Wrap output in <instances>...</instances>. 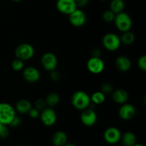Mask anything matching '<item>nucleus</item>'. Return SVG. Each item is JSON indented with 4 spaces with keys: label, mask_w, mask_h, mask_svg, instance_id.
<instances>
[{
    "label": "nucleus",
    "mask_w": 146,
    "mask_h": 146,
    "mask_svg": "<svg viewBox=\"0 0 146 146\" xmlns=\"http://www.w3.org/2000/svg\"><path fill=\"white\" fill-rule=\"evenodd\" d=\"M39 116L41 123L46 126H52L56 122V113L52 108L50 107H46L43 111H41Z\"/></svg>",
    "instance_id": "nucleus-7"
},
{
    "label": "nucleus",
    "mask_w": 146,
    "mask_h": 146,
    "mask_svg": "<svg viewBox=\"0 0 146 146\" xmlns=\"http://www.w3.org/2000/svg\"><path fill=\"white\" fill-rule=\"evenodd\" d=\"M121 131L115 127H110L107 128L104 133V140L109 144L117 143L121 140Z\"/></svg>",
    "instance_id": "nucleus-13"
},
{
    "label": "nucleus",
    "mask_w": 146,
    "mask_h": 146,
    "mask_svg": "<svg viewBox=\"0 0 146 146\" xmlns=\"http://www.w3.org/2000/svg\"><path fill=\"white\" fill-rule=\"evenodd\" d=\"M121 38V44H123L125 45H131L132 44H133V42L135 40V36L132 31H125V32H123V34L121 35V36L120 37Z\"/></svg>",
    "instance_id": "nucleus-22"
},
{
    "label": "nucleus",
    "mask_w": 146,
    "mask_h": 146,
    "mask_svg": "<svg viewBox=\"0 0 146 146\" xmlns=\"http://www.w3.org/2000/svg\"><path fill=\"white\" fill-rule=\"evenodd\" d=\"M115 14L111 10L108 9L104 11L102 14V19L106 23H111L114 21L115 19Z\"/></svg>",
    "instance_id": "nucleus-24"
},
{
    "label": "nucleus",
    "mask_w": 146,
    "mask_h": 146,
    "mask_svg": "<svg viewBox=\"0 0 146 146\" xmlns=\"http://www.w3.org/2000/svg\"><path fill=\"white\" fill-rule=\"evenodd\" d=\"M9 134V128L7 127V125H3L2 128H1V131L0 132V138H5Z\"/></svg>",
    "instance_id": "nucleus-32"
},
{
    "label": "nucleus",
    "mask_w": 146,
    "mask_h": 146,
    "mask_svg": "<svg viewBox=\"0 0 146 146\" xmlns=\"http://www.w3.org/2000/svg\"><path fill=\"white\" fill-rule=\"evenodd\" d=\"M133 146H145V145H143V144H136L135 143V145H133Z\"/></svg>",
    "instance_id": "nucleus-37"
},
{
    "label": "nucleus",
    "mask_w": 146,
    "mask_h": 146,
    "mask_svg": "<svg viewBox=\"0 0 146 146\" xmlns=\"http://www.w3.org/2000/svg\"><path fill=\"white\" fill-rule=\"evenodd\" d=\"M138 68L143 71H145L146 70V56L145 55H143L138 58Z\"/></svg>",
    "instance_id": "nucleus-28"
},
{
    "label": "nucleus",
    "mask_w": 146,
    "mask_h": 146,
    "mask_svg": "<svg viewBox=\"0 0 146 146\" xmlns=\"http://www.w3.org/2000/svg\"><path fill=\"white\" fill-rule=\"evenodd\" d=\"M21 119H20L18 115H16L15 116H14V118L12 119V121H11V123H10L9 125H10V126H11V127H17V126H19L20 124H21Z\"/></svg>",
    "instance_id": "nucleus-31"
},
{
    "label": "nucleus",
    "mask_w": 146,
    "mask_h": 146,
    "mask_svg": "<svg viewBox=\"0 0 146 146\" xmlns=\"http://www.w3.org/2000/svg\"><path fill=\"white\" fill-rule=\"evenodd\" d=\"M63 146H76V145H75L74 144H72V143H66L65 145Z\"/></svg>",
    "instance_id": "nucleus-35"
},
{
    "label": "nucleus",
    "mask_w": 146,
    "mask_h": 146,
    "mask_svg": "<svg viewBox=\"0 0 146 146\" xmlns=\"http://www.w3.org/2000/svg\"><path fill=\"white\" fill-rule=\"evenodd\" d=\"M100 1H107V0H100Z\"/></svg>",
    "instance_id": "nucleus-39"
},
{
    "label": "nucleus",
    "mask_w": 146,
    "mask_h": 146,
    "mask_svg": "<svg viewBox=\"0 0 146 146\" xmlns=\"http://www.w3.org/2000/svg\"><path fill=\"white\" fill-rule=\"evenodd\" d=\"M50 78H51V79L52 80V81H60V79H61V74H60L59 71H56V69L53 70V71H50Z\"/></svg>",
    "instance_id": "nucleus-29"
},
{
    "label": "nucleus",
    "mask_w": 146,
    "mask_h": 146,
    "mask_svg": "<svg viewBox=\"0 0 146 146\" xmlns=\"http://www.w3.org/2000/svg\"><path fill=\"white\" fill-rule=\"evenodd\" d=\"M81 121L84 125L88 127L93 126L96 124L97 121V114L94 110L92 108H87L81 111Z\"/></svg>",
    "instance_id": "nucleus-11"
},
{
    "label": "nucleus",
    "mask_w": 146,
    "mask_h": 146,
    "mask_svg": "<svg viewBox=\"0 0 146 146\" xmlns=\"http://www.w3.org/2000/svg\"><path fill=\"white\" fill-rule=\"evenodd\" d=\"M31 108H32L31 104L29 100L21 99L17 101L14 108H15L16 111H17L19 113L27 114L28 113Z\"/></svg>",
    "instance_id": "nucleus-17"
},
{
    "label": "nucleus",
    "mask_w": 146,
    "mask_h": 146,
    "mask_svg": "<svg viewBox=\"0 0 146 146\" xmlns=\"http://www.w3.org/2000/svg\"><path fill=\"white\" fill-rule=\"evenodd\" d=\"M90 97H91V102L96 105H101L104 104L106 101V95L101 91L94 93Z\"/></svg>",
    "instance_id": "nucleus-23"
},
{
    "label": "nucleus",
    "mask_w": 146,
    "mask_h": 146,
    "mask_svg": "<svg viewBox=\"0 0 146 146\" xmlns=\"http://www.w3.org/2000/svg\"><path fill=\"white\" fill-rule=\"evenodd\" d=\"M101 52L99 49H94L92 51V56H95V57H101Z\"/></svg>",
    "instance_id": "nucleus-34"
},
{
    "label": "nucleus",
    "mask_w": 146,
    "mask_h": 146,
    "mask_svg": "<svg viewBox=\"0 0 146 146\" xmlns=\"http://www.w3.org/2000/svg\"><path fill=\"white\" fill-rule=\"evenodd\" d=\"M113 91V87L110 83H104L101 87V91L104 94H111Z\"/></svg>",
    "instance_id": "nucleus-26"
},
{
    "label": "nucleus",
    "mask_w": 146,
    "mask_h": 146,
    "mask_svg": "<svg viewBox=\"0 0 146 146\" xmlns=\"http://www.w3.org/2000/svg\"><path fill=\"white\" fill-rule=\"evenodd\" d=\"M16 114V110L8 103H0V123L9 125Z\"/></svg>",
    "instance_id": "nucleus-3"
},
{
    "label": "nucleus",
    "mask_w": 146,
    "mask_h": 146,
    "mask_svg": "<svg viewBox=\"0 0 146 146\" xmlns=\"http://www.w3.org/2000/svg\"><path fill=\"white\" fill-rule=\"evenodd\" d=\"M125 9V2L123 0H112L110 3V10L115 14L123 11Z\"/></svg>",
    "instance_id": "nucleus-21"
},
{
    "label": "nucleus",
    "mask_w": 146,
    "mask_h": 146,
    "mask_svg": "<svg viewBox=\"0 0 146 146\" xmlns=\"http://www.w3.org/2000/svg\"><path fill=\"white\" fill-rule=\"evenodd\" d=\"M123 146H124V145H123Z\"/></svg>",
    "instance_id": "nucleus-42"
},
{
    "label": "nucleus",
    "mask_w": 146,
    "mask_h": 146,
    "mask_svg": "<svg viewBox=\"0 0 146 146\" xmlns=\"http://www.w3.org/2000/svg\"><path fill=\"white\" fill-rule=\"evenodd\" d=\"M11 1H12L13 2L18 3V2H20V1H22V0H11Z\"/></svg>",
    "instance_id": "nucleus-36"
},
{
    "label": "nucleus",
    "mask_w": 146,
    "mask_h": 146,
    "mask_svg": "<svg viewBox=\"0 0 146 146\" xmlns=\"http://www.w3.org/2000/svg\"><path fill=\"white\" fill-rule=\"evenodd\" d=\"M71 104L77 110L83 111L88 108L91 104V97L84 91H77L71 96Z\"/></svg>",
    "instance_id": "nucleus-1"
},
{
    "label": "nucleus",
    "mask_w": 146,
    "mask_h": 146,
    "mask_svg": "<svg viewBox=\"0 0 146 146\" xmlns=\"http://www.w3.org/2000/svg\"><path fill=\"white\" fill-rule=\"evenodd\" d=\"M74 1H76V0H74Z\"/></svg>",
    "instance_id": "nucleus-41"
},
{
    "label": "nucleus",
    "mask_w": 146,
    "mask_h": 146,
    "mask_svg": "<svg viewBox=\"0 0 146 146\" xmlns=\"http://www.w3.org/2000/svg\"><path fill=\"white\" fill-rule=\"evenodd\" d=\"M20 146H26V145H20Z\"/></svg>",
    "instance_id": "nucleus-40"
},
{
    "label": "nucleus",
    "mask_w": 146,
    "mask_h": 146,
    "mask_svg": "<svg viewBox=\"0 0 146 146\" xmlns=\"http://www.w3.org/2000/svg\"><path fill=\"white\" fill-rule=\"evenodd\" d=\"M24 63L22 60L16 58L11 63V68L15 71H20L24 68Z\"/></svg>",
    "instance_id": "nucleus-25"
},
{
    "label": "nucleus",
    "mask_w": 146,
    "mask_h": 146,
    "mask_svg": "<svg viewBox=\"0 0 146 146\" xmlns=\"http://www.w3.org/2000/svg\"><path fill=\"white\" fill-rule=\"evenodd\" d=\"M86 15L83 10L77 8L68 15L70 24L75 27H83L86 22Z\"/></svg>",
    "instance_id": "nucleus-8"
},
{
    "label": "nucleus",
    "mask_w": 146,
    "mask_h": 146,
    "mask_svg": "<svg viewBox=\"0 0 146 146\" xmlns=\"http://www.w3.org/2000/svg\"><path fill=\"white\" fill-rule=\"evenodd\" d=\"M40 72L36 67L28 66L23 71V78L29 83H36L40 79Z\"/></svg>",
    "instance_id": "nucleus-14"
},
{
    "label": "nucleus",
    "mask_w": 146,
    "mask_h": 146,
    "mask_svg": "<svg viewBox=\"0 0 146 146\" xmlns=\"http://www.w3.org/2000/svg\"><path fill=\"white\" fill-rule=\"evenodd\" d=\"M67 142V135L64 131H57L52 137V143L55 146H63Z\"/></svg>",
    "instance_id": "nucleus-18"
},
{
    "label": "nucleus",
    "mask_w": 146,
    "mask_h": 146,
    "mask_svg": "<svg viewBox=\"0 0 146 146\" xmlns=\"http://www.w3.org/2000/svg\"><path fill=\"white\" fill-rule=\"evenodd\" d=\"M136 110L135 106L131 104L125 103L121 105L118 110V115L123 121H129L135 115Z\"/></svg>",
    "instance_id": "nucleus-12"
},
{
    "label": "nucleus",
    "mask_w": 146,
    "mask_h": 146,
    "mask_svg": "<svg viewBox=\"0 0 146 146\" xmlns=\"http://www.w3.org/2000/svg\"><path fill=\"white\" fill-rule=\"evenodd\" d=\"M34 53L35 50L33 46L27 43L19 44L14 51L16 58L22 60L23 61L31 59L34 56Z\"/></svg>",
    "instance_id": "nucleus-5"
},
{
    "label": "nucleus",
    "mask_w": 146,
    "mask_h": 146,
    "mask_svg": "<svg viewBox=\"0 0 146 146\" xmlns=\"http://www.w3.org/2000/svg\"><path fill=\"white\" fill-rule=\"evenodd\" d=\"M112 94V99L115 104H125L128 101L129 98V95L128 93L123 88H118L113 91Z\"/></svg>",
    "instance_id": "nucleus-15"
},
{
    "label": "nucleus",
    "mask_w": 146,
    "mask_h": 146,
    "mask_svg": "<svg viewBox=\"0 0 146 146\" xmlns=\"http://www.w3.org/2000/svg\"><path fill=\"white\" fill-rule=\"evenodd\" d=\"M102 44L104 48L110 51H115L120 48L121 41L120 36L114 33H108L102 38Z\"/></svg>",
    "instance_id": "nucleus-4"
},
{
    "label": "nucleus",
    "mask_w": 146,
    "mask_h": 146,
    "mask_svg": "<svg viewBox=\"0 0 146 146\" xmlns=\"http://www.w3.org/2000/svg\"><path fill=\"white\" fill-rule=\"evenodd\" d=\"M89 0H76V2L77 7H84L88 3Z\"/></svg>",
    "instance_id": "nucleus-33"
},
{
    "label": "nucleus",
    "mask_w": 146,
    "mask_h": 146,
    "mask_svg": "<svg viewBox=\"0 0 146 146\" xmlns=\"http://www.w3.org/2000/svg\"><path fill=\"white\" fill-rule=\"evenodd\" d=\"M29 115L30 118H33V119H36L39 117L40 115V111L36 108H31L30 111L28 113Z\"/></svg>",
    "instance_id": "nucleus-30"
},
{
    "label": "nucleus",
    "mask_w": 146,
    "mask_h": 146,
    "mask_svg": "<svg viewBox=\"0 0 146 146\" xmlns=\"http://www.w3.org/2000/svg\"><path fill=\"white\" fill-rule=\"evenodd\" d=\"M41 64L44 69L51 71L56 68L58 65V58L54 53L46 52L41 56Z\"/></svg>",
    "instance_id": "nucleus-9"
},
{
    "label": "nucleus",
    "mask_w": 146,
    "mask_h": 146,
    "mask_svg": "<svg viewBox=\"0 0 146 146\" xmlns=\"http://www.w3.org/2000/svg\"><path fill=\"white\" fill-rule=\"evenodd\" d=\"M3 124H1V123H0V132H1V128H2V127H3Z\"/></svg>",
    "instance_id": "nucleus-38"
},
{
    "label": "nucleus",
    "mask_w": 146,
    "mask_h": 146,
    "mask_svg": "<svg viewBox=\"0 0 146 146\" xmlns=\"http://www.w3.org/2000/svg\"><path fill=\"white\" fill-rule=\"evenodd\" d=\"M46 104L47 107L53 108L58 105L60 102V96L58 94L55 92L49 93L46 97Z\"/></svg>",
    "instance_id": "nucleus-20"
},
{
    "label": "nucleus",
    "mask_w": 146,
    "mask_h": 146,
    "mask_svg": "<svg viewBox=\"0 0 146 146\" xmlns=\"http://www.w3.org/2000/svg\"><path fill=\"white\" fill-rule=\"evenodd\" d=\"M115 65L117 69L122 72H126L131 68V61L129 58L125 56H120L115 59Z\"/></svg>",
    "instance_id": "nucleus-16"
},
{
    "label": "nucleus",
    "mask_w": 146,
    "mask_h": 146,
    "mask_svg": "<svg viewBox=\"0 0 146 146\" xmlns=\"http://www.w3.org/2000/svg\"><path fill=\"white\" fill-rule=\"evenodd\" d=\"M121 140L124 146H133L136 143V136L133 133L128 131L121 135Z\"/></svg>",
    "instance_id": "nucleus-19"
},
{
    "label": "nucleus",
    "mask_w": 146,
    "mask_h": 146,
    "mask_svg": "<svg viewBox=\"0 0 146 146\" xmlns=\"http://www.w3.org/2000/svg\"><path fill=\"white\" fill-rule=\"evenodd\" d=\"M113 22L115 27L121 32L130 31L133 25L131 17H130L129 14L124 11L115 14Z\"/></svg>",
    "instance_id": "nucleus-2"
},
{
    "label": "nucleus",
    "mask_w": 146,
    "mask_h": 146,
    "mask_svg": "<svg viewBox=\"0 0 146 146\" xmlns=\"http://www.w3.org/2000/svg\"><path fill=\"white\" fill-rule=\"evenodd\" d=\"M86 67L91 74H99L104 71L105 63L101 57L91 56L87 61Z\"/></svg>",
    "instance_id": "nucleus-6"
},
{
    "label": "nucleus",
    "mask_w": 146,
    "mask_h": 146,
    "mask_svg": "<svg viewBox=\"0 0 146 146\" xmlns=\"http://www.w3.org/2000/svg\"><path fill=\"white\" fill-rule=\"evenodd\" d=\"M34 106H35V108L38 109L39 111H43L44 108L47 107L45 100L42 99V98H38V99L36 100Z\"/></svg>",
    "instance_id": "nucleus-27"
},
{
    "label": "nucleus",
    "mask_w": 146,
    "mask_h": 146,
    "mask_svg": "<svg viewBox=\"0 0 146 146\" xmlns=\"http://www.w3.org/2000/svg\"><path fill=\"white\" fill-rule=\"evenodd\" d=\"M56 7L60 13L66 15H69L77 9L76 2L74 0H57Z\"/></svg>",
    "instance_id": "nucleus-10"
}]
</instances>
